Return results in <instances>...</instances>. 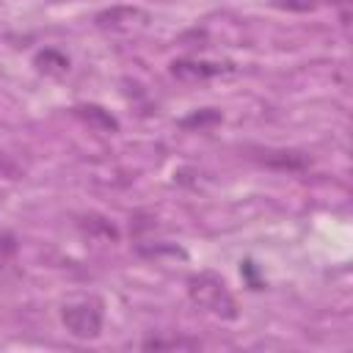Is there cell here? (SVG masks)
Returning a JSON list of instances; mask_svg holds the SVG:
<instances>
[{
    "mask_svg": "<svg viewBox=\"0 0 353 353\" xmlns=\"http://www.w3.org/2000/svg\"><path fill=\"white\" fill-rule=\"evenodd\" d=\"M61 323L77 339H97L102 331V301L80 298L61 309Z\"/></svg>",
    "mask_w": 353,
    "mask_h": 353,
    "instance_id": "7a4b0ae2",
    "label": "cell"
},
{
    "mask_svg": "<svg viewBox=\"0 0 353 353\" xmlns=\"http://www.w3.org/2000/svg\"><path fill=\"white\" fill-rule=\"evenodd\" d=\"M270 3L281 11H298V14L314 11V6H317V0H270Z\"/></svg>",
    "mask_w": 353,
    "mask_h": 353,
    "instance_id": "8fae6325",
    "label": "cell"
},
{
    "mask_svg": "<svg viewBox=\"0 0 353 353\" xmlns=\"http://www.w3.org/2000/svg\"><path fill=\"white\" fill-rule=\"evenodd\" d=\"M83 229H85V232H102V237H110V240H116V237H119V232L113 229V223H110V221H105V218H97V215L85 218Z\"/></svg>",
    "mask_w": 353,
    "mask_h": 353,
    "instance_id": "30bf717a",
    "label": "cell"
},
{
    "mask_svg": "<svg viewBox=\"0 0 353 353\" xmlns=\"http://www.w3.org/2000/svg\"><path fill=\"white\" fill-rule=\"evenodd\" d=\"M36 69L44 74H63L69 69V58L61 55L58 50H44L36 55Z\"/></svg>",
    "mask_w": 353,
    "mask_h": 353,
    "instance_id": "52a82bcc",
    "label": "cell"
},
{
    "mask_svg": "<svg viewBox=\"0 0 353 353\" xmlns=\"http://www.w3.org/2000/svg\"><path fill=\"white\" fill-rule=\"evenodd\" d=\"M171 77L182 80V83H207L212 77H223L232 74L234 66L232 63H212V61H196V58H179L171 63Z\"/></svg>",
    "mask_w": 353,
    "mask_h": 353,
    "instance_id": "3957f363",
    "label": "cell"
},
{
    "mask_svg": "<svg viewBox=\"0 0 353 353\" xmlns=\"http://www.w3.org/2000/svg\"><path fill=\"white\" fill-rule=\"evenodd\" d=\"M331 3H339V6H345V3H347V0H331Z\"/></svg>",
    "mask_w": 353,
    "mask_h": 353,
    "instance_id": "5bb4252c",
    "label": "cell"
},
{
    "mask_svg": "<svg viewBox=\"0 0 353 353\" xmlns=\"http://www.w3.org/2000/svg\"><path fill=\"white\" fill-rule=\"evenodd\" d=\"M143 350H196L199 347V339H185V336H176V339H157V336H152V339H143V345H141Z\"/></svg>",
    "mask_w": 353,
    "mask_h": 353,
    "instance_id": "9c48e42d",
    "label": "cell"
},
{
    "mask_svg": "<svg viewBox=\"0 0 353 353\" xmlns=\"http://www.w3.org/2000/svg\"><path fill=\"white\" fill-rule=\"evenodd\" d=\"M188 295L199 309H204V312H210L221 320H234L237 317V301L229 292L226 281L215 270L193 273L188 279Z\"/></svg>",
    "mask_w": 353,
    "mask_h": 353,
    "instance_id": "6da1fadb",
    "label": "cell"
},
{
    "mask_svg": "<svg viewBox=\"0 0 353 353\" xmlns=\"http://www.w3.org/2000/svg\"><path fill=\"white\" fill-rule=\"evenodd\" d=\"M146 19H149V14L135 6H113L94 17L97 28H102V30H130L135 25H143Z\"/></svg>",
    "mask_w": 353,
    "mask_h": 353,
    "instance_id": "277c9868",
    "label": "cell"
},
{
    "mask_svg": "<svg viewBox=\"0 0 353 353\" xmlns=\"http://www.w3.org/2000/svg\"><path fill=\"white\" fill-rule=\"evenodd\" d=\"M0 176H8V179H17V176H19L17 163H14L6 152H0Z\"/></svg>",
    "mask_w": 353,
    "mask_h": 353,
    "instance_id": "4fadbf2b",
    "label": "cell"
},
{
    "mask_svg": "<svg viewBox=\"0 0 353 353\" xmlns=\"http://www.w3.org/2000/svg\"><path fill=\"white\" fill-rule=\"evenodd\" d=\"M256 160L276 171H303L309 165V154L295 152V149H265L259 152Z\"/></svg>",
    "mask_w": 353,
    "mask_h": 353,
    "instance_id": "5b68a950",
    "label": "cell"
},
{
    "mask_svg": "<svg viewBox=\"0 0 353 353\" xmlns=\"http://www.w3.org/2000/svg\"><path fill=\"white\" fill-rule=\"evenodd\" d=\"M14 254H17V237H14L11 232L0 229V268H3Z\"/></svg>",
    "mask_w": 353,
    "mask_h": 353,
    "instance_id": "7c38bea8",
    "label": "cell"
},
{
    "mask_svg": "<svg viewBox=\"0 0 353 353\" xmlns=\"http://www.w3.org/2000/svg\"><path fill=\"white\" fill-rule=\"evenodd\" d=\"M74 113H77L88 127H94V130H99V132H119L116 116H110V113H108L105 108H99V105H77Z\"/></svg>",
    "mask_w": 353,
    "mask_h": 353,
    "instance_id": "8992f818",
    "label": "cell"
},
{
    "mask_svg": "<svg viewBox=\"0 0 353 353\" xmlns=\"http://www.w3.org/2000/svg\"><path fill=\"white\" fill-rule=\"evenodd\" d=\"M218 121H221V110L204 108V110H196V113L185 116V119L179 121V127H185V130H204V127H212V124H218Z\"/></svg>",
    "mask_w": 353,
    "mask_h": 353,
    "instance_id": "ba28073f",
    "label": "cell"
}]
</instances>
